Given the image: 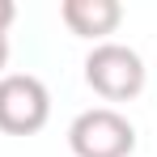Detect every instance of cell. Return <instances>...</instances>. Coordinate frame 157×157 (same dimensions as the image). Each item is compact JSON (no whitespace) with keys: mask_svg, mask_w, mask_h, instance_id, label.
I'll use <instances>...</instances> for the list:
<instances>
[{"mask_svg":"<svg viewBox=\"0 0 157 157\" xmlns=\"http://www.w3.org/2000/svg\"><path fill=\"white\" fill-rule=\"evenodd\" d=\"M51 119V94L30 72H4L0 77V132L9 136H34Z\"/></svg>","mask_w":157,"mask_h":157,"instance_id":"cell-3","label":"cell"},{"mask_svg":"<svg viewBox=\"0 0 157 157\" xmlns=\"http://www.w3.org/2000/svg\"><path fill=\"white\" fill-rule=\"evenodd\" d=\"M59 17L77 38H94V47H98V43H106V34L119 30L123 4L119 0H64Z\"/></svg>","mask_w":157,"mask_h":157,"instance_id":"cell-4","label":"cell"},{"mask_svg":"<svg viewBox=\"0 0 157 157\" xmlns=\"http://www.w3.org/2000/svg\"><path fill=\"white\" fill-rule=\"evenodd\" d=\"M4 64H9V34H0V72H4Z\"/></svg>","mask_w":157,"mask_h":157,"instance_id":"cell-6","label":"cell"},{"mask_svg":"<svg viewBox=\"0 0 157 157\" xmlns=\"http://www.w3.org/2000/svg\"><path fill=\"white\" fill-rule=\"evenodd\" d=\"M68 149L77 157H132L136 128L115 106H89L68 123Z\"/></svg>","mask_w":157,"mask_h":157,"instance_id":"cell-2","label":"cell"},{"mask_svg":"<svg viewBox=\"0 0 157 157\" xmlns=\"http://www.w3.org/2000/svg\"><path fill=\"white\" fill-rule=\"evenodd\" d=\"M149 81V68L140 51H132L128 43H98L85 55V85L106 98V102H132Z\"/></svg>","mask_w":157,"mask_h":157,"instance_id":"cell-1","label":"cell"},{"mask_svg":"<svg viewBox=\"0 0 157 157\" xmlns=\"http://www.w3.org/2000/svg\"><path fill=\"white\" fill-rule=\"evenodd\" d=\"M13 21H17V4L13 0H0V34H9Z\"/></svg>","mask_w":157,"mask_h":157,"instance_id":"cell-5","label":"cell"}]
</instances>
